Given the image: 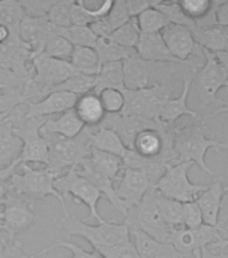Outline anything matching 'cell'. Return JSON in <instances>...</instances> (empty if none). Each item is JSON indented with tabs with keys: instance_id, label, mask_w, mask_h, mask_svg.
Masks as SVG:
<instances>
[{
	"instance_id": "obj_9",
	"label": "cell",
	"mask_w": 228,
	"mask_h": 258,
	"mask_svg": "<svg viewBox=\"0 0 228 258\" xmlns=\"http://www.w3.org/2000/svg\"><path fill=\"white\" fill-rule=\"evenodd\" d=\"M201 52L205 62L195 70L193 80L197 82L201 101L204 104L216 105V109H219L225 102L217 98V93L223 88H228V78L213 52L204 48H201Z\"/></svg>"
},
{
	"instance_id": "obj_16",
	"label": "cell",
	"mask_w": 228,
	"mask_h": 258,
	"mask_svg": "<svg viewBox=\"0 0 228 258\" xmlns=\"http://www.w3.org/2000/svg\"><path fill=\"white\" fill-rule=\"evenodd\" d=\"M193 84V74H187L183 78V90L180 96L176 98H171L165 102L159 116V121L165 125H175L177 120L181 117H189V118H201V116L196 110H193L188 106V97L191 92V86Z\"/></svg>"
},
{
	"instance_id": "obj_7",
	"label": "cell",
	"mask_w": 228,
	"mask_h": 258,
	"mask_svg": "<svg viewBox=\"0 0 228 258\" xmlns=\"http://www.w3.org/2000/svg\"><path fill=\"white\" fill-rule=\"evenodd\" d=\"M125 223L129 227H136L141 230L142 233L156 241L169 243L172 230L169 229V226L165 223L159 211L153 187L145 194L142 201L129 211L128 215L125 217Z\"/></svg>"
},
{
	"instance_id": "obj_35",
	"label": "cell",
	"mask_w": 228,
	"mask_h": 258,
	"mask_svg": "<svg viewBox=\"0 0 228 258\" xmlns=\"http://www.w3.org/2000/svg\"><path fill=\"white\" fill-rule=\"evenodd\" d=\"M153 7L159 10L163 15L168 19L171 24L176 26H183V27L189 28L192 31L195 28V22L185 16V14L181 11L179 2H155Z\"/></svg>"
},
{
	"instance_id": "obj_62",
	"label": "cell",
	"mask_w": 228,
	"mask_h": 258,
	"mask_svg": "<svg viewBox=\"0 0 228 258\" xmlns=\"http://www.w3.org/2000/svg\"><path fill=\"white\" fill-rule=\"evenodd\" d=\"M8 114H10V113H8ZM8 114H2V116H0V121H3L4 118H6V117L8 116Z\"/></svg>"
},
{
	"instance_id": "obj_24",
	"label": "cell",
	"mask_w": 228,
	"mask_h": 258,
	"mask_svg": "<svg viewBox=\"0 0 228 258\" xmlns=\"http://www.w3.org/2000/svg\"><path fill=\"white\" fill-rule=\"evenodd\" d=\"M72 110L75 112L77 117L80 118L81 122L85 125V128L98 126L106 117V113L102 108L100 97L93 92L78 97Z\"/></svg>"
},
{
	"instance_id": "obj_1",
	"label": "cell",
	"mask_w": 228,
	"mask_h": 258,
	"mask_svg": "<svg viewBox=\"0 0 228 258\" xmlns=\"http://www.w3.org/2000/svg\"><path fill=\"white\" fill-rule=\"evenodd\" d=\"M173 136L176 164L193 163L199 165L208 176H217L216 172L207 164L205 155L209 149H228V143L207 136L203 116L201 118H189L188 122H185L183 126L173 125Z\"/></svg>"
},
{
	"instance_id": "obj_42",
	"label": "cell",
	"mask_w": 228,
	"mask_h": 258,
	"mask_svg": "<svg viewBox=\"0 0 228 258\" xmlns=\"http://www.w3.org/2000/svg\"><path fill=\"white\" fill-rule=\"evenodd\" d=\"M23 8L24 15L27 18L40 19V18H47L51 7L55 4V0H23L20 2Z\"/></svg>"
},
{
	"instance_id": "obj_34",
	"label": "cell",
	"mask_w": 228,
	"mask_h": 258,
	"mask_svg": "<svg viewBox=\"0 0 228 258\" xmlns=\"http://www.w3.org/2000/svg\"><path fill=\"white\" fill-rule=\"evenodd\" d=\"M94 85H96V77L75 72L68 80L64 81L63 84L56 86L52 92H67L80 97L86 94V93L93 92Z\"/></svg>"
},
{
	"instance_id": "obj_51",
	"label": "cell",
	"mask_w": 228,
	"mask_h": 258,
	"mask_svg": "<svg viewBox=\"0 0 228 258\" xmlns=\"http://www.w3.org/2000/svg\"><path fill=\"white\" fill-rule=\"evenodd\" d=\"M216 229L221 237H228V184L225 185L224 195H223V201H221V207L220 213H219Z\"/></svg>"
},
{
	"instance_id": "obj_31",
	"label": "cell",
	"mask_w": 228,
	"mask_h": 258,
	"mask_svg": "<svg viewBox=\"0 0 228 258\" xmlns=\"http://www.w3.org/2000/svg\"><path fill=\"white\" fill-rule=\"evenodd\" d=\"M68 62L75 69V72L84 73L88 76L96 77L101 68L98 55L92 47H74Z\"/></svg>"
},
{
	"instance_id": "obj_54",
	"label": "cell",
	"mask_w": 228,
	"mask_h": 258,
	"mask_svg": "<svg viewBox=\"0 0 228 258\" xmlns=\"http://www.w3.org/2000/svg\"><path fill=\"white\" fill-rule=\"evenodd\" d=\"M216 20L219 26L228 27V2H219L216 7Z\"/></svg>"
},
{
	"instance_id": "obj_2",
	"label": "cell",
	"mask_w": 228,
	"mask_h": 258,
	"mask_svg": "<svg viewBox=\"0 0 228 258\" xmlns=\"http://www.w3.org/2000/svg\"><path fill=\"white\" fill-rule=\"evenodd\" d=\"M18 168H20V172L16 169L8 181L12 192L30 202L43 201L47 197H54L59 201L64 218L70 217L64 198L60 197V194L55 188V179L58 177L56 173L51 172L46 167L36 169L27 164H19Z\"/></svg>"
},
{
	"instance_id": "obj_26",
	"label": "cell",
	"mask_w": 228,
	"mask_h": 258,
	"mask_svg": "<svg viewBox=\"0 0 228 258\" xmlns=\"http://www.w3.org/2000/svg\"><path fill=\"white\" fill-rule=\"evenodd\" d=\"M7 117L0 121V168L8 167L14 161L19 160L22 151V141L14 133Z\"/></svg>"
},
{
	"instance_id": "obj_22",
	"label": "cell",
	"mask_w": 228,
	"mask_h": 258,
	"mask_svg": "<svg viewBox=\"0 0 228 258\" xmlns=\"http://www.w3.org/2000/svg\"><path fill=\"white\" fill-rule=\"evenodd\" d=\"M85 125L77 117L75 112L70 109L67 112L60 113L58 117H47L40 128L42 136H58L62 139H75L80 136Z\"/></svg>"
},
{
	"instance_id": "obj_10",
	"label": "cell",
	"mask_w": 228,
	"mask_h": 258,
	"mask_svg": "<svg viewBox=\"0 0 228 258\" xmlns=\"http://www.w3.org/2000/svg\"><path fill=\"white\" fill-rule=\"evenodd\" d=\"M36 219L38 217L32 209V202L16 195L10 189L3 205V211L0 213L2 233L8 238V241L16 239V235L26 231L35 223Z\"/></svg>"
},
{
	"instance_id": "obj_23",
	"label": "cell",
	"mask_w": 228,
	"mask_h": 258,
	"mask_svg": "<svg viewBox=\"0 0 228 258\" xmlns=\"http://www.w3.org/2000/svg\"><path fill=\"white\" fill-rule=\"evenodd\" d=\"M86 136H88L89 147L97 151L112 153L116 156L122 157L126 151V145L121 140L118 133L113 129L105 128L102 125L94 126V128H85Z\"/></svg>"
},
{
	"instance_id": "obj_11",
	"label": "cell",
	"mask_w": 228,
	"mask_h": 258,
	"mask_svg": "<svg viewBox=\"0 0 228 258\" xmlns=\"http://www.w3.org/2000/svg\"><path fill=\"white\" fill-rule=\"evenodd\" d=\"M31 73L34 84L38 85L47 96L56 86L68 80L75 73V69L72 68L68 60L36 55L31 59Z\"/></svg>"
},
{
	"instance_id": "obj_14",
	"label": "cell",
	"mask_w": 228,
	"mask_h": 258,
	"mask_svg": "<svg viewBox=\"0 0 228 258\" xmlns=\"http://www.w3.org/2000/svg\"><path fill=\"white\" fill-rule=\"evenodd\" d=\"M116 183H118L116 185L117 197L120 198V201L126 207L128 213L133 207H136L142 201L145 194L152 188L150 181L144 173L130 168L122 169Z\"/></svg>"
},
{
	"instance_id": "obj_15",
	"label": "cell",
	"mask_w": 228,
	"mask_h": 258,
	"mask_svg": "<svg viewBox=\"0 0 228 258\" xmlns=\"http://www.w3.org/2000/svg\"><path fill=\"white\" fill-rule=\"evenodd\" d=\"M78 96L67 92H51L38 102H24L27 118H47L74 108Z\"/></svg>"
},
{
	"instance_id": "obj_40",
	"label": "cell",
	"mask_w": 228,
	"mask_h": 258,
	"mask_svg": "<svg viewBox=\"0 0 228 258\" xmlns=\"http://www.w3.org/2000/svg\"><path fill=\"white\" fill-rule=\"evenodd\" d=\"M101 104L106 114H120L124 109V90L118 89H104L98 93Z\"/></svg>"
},
{
	"instance_id": "obj_53",
	"label": "cell",
	"mask_w": 228,
	"mask_h": 258,
	"mask_svg": "<svg viewBox=\"0 0 228 258\" xmlns=\"http://www.w3.org/2000/svg\"><path fill=\"white\" fill-rule=\"evenodd\" d=\"M155 2H148V0H125L126 10L132 19H136L137 16L141 15L142 12L146 11L148 8L153 6Z\"/></svg>"
},
{
	"instance_id": "obj_30",
	"label": "cell",
	"mask_w": 228,
	"mask_h": 258,
	"mask_svg": "<svg viewBox=\"0 0 228 258\" xmlns=\"http://www.w3.org/2000/svg\"><path fill=\"white\" fill-rule=\"evenodd\" d=\"M155 199H156V205L159 207L161 217L165 221V223L169 226V229L177 230L183 229V203L169 198H165L157 192L155 189Z\"/></svg>"
},
{
	"instance_id": "obj_33",
	"label": "cell",
	"mask_w": 228,
	"mask_h": 258,
	"mask_svg": "<svg viewBox=\"0 0 228 258\" xmlns=\"http://www.w3.org/2000/svg\"><path fill=\"white\" fill-rule=\"evenodd\" d=\"M136 23L142 34H160L167 26L171 24L168 19L153 6L137 16Z\"/></svg>"
},
{
	"instance_id": "obj_8",
	"label": "cell",
	"mask_w": 228,
	"mask_h": 258,
	"mask_svg": "<svg viewBox=\"0 0 228 258\" xmlns=\"http://www.w3.org/2000/svg\"><path fill=\"white\" fill-rule=\"evenodd\" d=\"M55 188L62 198L71 195L74 201L86 206L90 218L98 221V223L105 222V219L101 217L100 211H98V202L102 199V195L92 183H89L85 177L78 175L74 167L68 168L66 172L56 177Z\"/></svg>"
},
{
	"instance_id": "obj_13",
	"label": "cell",
	"mask_w": 228,
	"mask_h": 258,
	"mask_svg": "<svg viewBox=\"0 0 228 258\" xmlns=\"http://www.w3.org/2000/svg\"><path fill=\"white\" fill-rule=\"evenodd\" d=\"M161 38L164 40L165 46L168 47L169 52L176 58L179 62L183 64H189L191 68L197 69L199 66L193 63H188V59L191 55H200L201 47L196 43L193 38L192 31L183 26H176V24H169L160 32Z\"/></svg>"
},
{
	"instance_id": "obj_17",
	"label": "cell",
	"mask_w": 228,
	"mask_h": 258,
	"mask_svg": "<svg viewBox=\"0 0 228 258\" xmlns=\"http://www.w3.org/2000/svg\"><path fill=\"white\" fill-rule=\"evenodd\" d=\"M74 169H75V172L78 173V175L85 177L89 183H92V184L100 191L102 198H105L106 201L110 202V205H112L118 213L122 214L124 217L128 215V210H126V207L122 205V202L120 201V198L117 197L114 181H112L110 179L104 176L102 173H100L98 171H96V169L93 168V165L90 164V161H89V157L88 159H85L84 161H81L78 165H75Z\"/></svg>"
},
{
	"instance_id": "obj_19",
	"label": "cell",
	"mask_w": 228,
	"mask_h": 258,
	"mask_svg": "<svg viewBox=\"0 0 228 258\" xmlns=\"http://www.w3.org/2000/svg\"><path fill=\"white\" fill-rule=\"evenodd\" d=\"M136 54L145 62L160 64H183L169 52L161 34H140Z\"/></svg>"
},
{
	"instance_id": "obj_47",
	"label": "cell",
	"mask_w": 228,
	"mask_h": 258,
	"mask_svg": "<svg viewBox=\"0 0 228 258\" xmlns=\"http://www.w3.org/2000/svg\"><path fill=\"white\" fill-rule=\"evenodd\" d=\"M204 223L196 202L183 203V225L185 229H195Z\"/></svg>"
},
{
	"instance_id": "obj_57",
	"label": "cell",
	"mask_w": 228,
	"mask_h": 258,
	"mask_svg": "<svg viewBox=\"0 0 228 258\" xmlns=\"http://www.w3.org/2000/svg\"><path fill=\"white\" fill-rule=\"evenodd\" d=\"M8 181H6V183H0V207L4 205V202L7 199L8 191H10V184H8Z\"/></svg>"
},
{
	"instance_id": "obj_27",
	"label": "cell",
	"mask_w": 228,
	"mask_h": 258,
	"mask_svg": "<svg viewBox=\"0 0 228 258\" xmlns=\"http://www.w3.org/2000/svg\"><path fill=\"white\" fill-rule=\"evenodd\" d=\"M89 161L93 165V168L102 173L104 176H106L112 181H114V183L118 180V177H120L121 172L124 169L122 159L120 156L102 152V151H97V149L93 148H90Z\"/></svg>"
},
{
	"instance_id": "obj_63",
	"label": "cell",
	"mask_w": 228,
	"mask_h": 258,
	"mask_svg": "<svg viewBox=\"0 0 228 258\" xmlns=\"http://www.w3.org/2000/svg\"><path fill=\"white\" fill-rule=\"evenodd\" d=\"M224 241H225V245H227V247H228V237L224 238Z\"/></svg>"
},
{
	"instance_id": "obj_12",
	"label": "cell",
	"mask_w": 228,
	"mask_h": 258,
	"mask_svg": "<svg viewBox=\"0 0 228 258\" xmlns=\"http://www.w3.org/2000/svg\"><path fill=\"white\" fill-rule=\"evenodd\" d=\"M220 237L221 235L219 234L216 227L203 223V225L199 226V227H195V229L183 227V229L173 230L171 233V238H169V243L181 255H184L187 258L192 257V254L196 250H201L208 243L216 241L217 238Z\"/></svg>"
},
{
	"instance_id": "obj_5",
	"label": "cell",
	"mask_w": 228,
	"mask_h": 258,
	"mask_svg": "<svg viewBox=\"0 0 228 258\" xmlns=\"http://www.w3.org/2000/svg\"><path fill=\"white\" fill-rule=\"evenodd\" d=\"M44 139L48 144V161L46 168L58 176L88 159L90 153L85 129L75 139H62L58 136H46Z\"/></svg>"
},
{
	"instance_id": "obj_45",
	"label": "cell",
	"mask_w": 228,
	"mask_h": 258,
	"mask_svg": "<svg viewBox=\"0 0 228 258\" xmlns=\"http://www.w3.org/2000/svg\"><path fill=\"white\" fill-rule=\"evenodd\" d=\"M108 20L109 23H110V26H112L113 31L132 20L130 15H129L128 10H126L125 0L113 2L112 8H110V11H109L108 14Z\"/></svg>"
},
{
	"instance_id": "obj_52",
	"label": "cell",
	"mask_w": 228,
	"mask_h": 258,
	"mask_svg": "<svg viewBox=\"0 0 228 258\" xmlns=\"http://www.w3.org/2000/svg\"><path fill=\"white\" fill-rule=\"evenodd\" d=\"M89 28L92 30L93 34H94L98 39H100V38H109L110 34L113 32V28L112 26H110V23H109L108 16L94 19L92 23L89 24Z\"/></svg>"
},
{
	"instance_id": "obj_4",
	"label": "cell",
	"mask_w": 228,
	"mask_h": 258,
	"mask_svg": "<svg viewBox=\"0 0 228 258\" xmlns=\"http://www.w3.org/2000/svg\"><path fill=\"white\" fill-rule=\"evenodd\" d=\"M172 86L168 82H157L141 90H124L125 104L120 114L141 116L159 121L165 102L172 98Z\"/></svg>"
},
{
	"instance_id": "obj_21",
	"label": "cell",
	"mask_w": 228,
	"mask_h": 258,
	"mask_svg": "<svg viewBox=\"0 0 228 258\" xmlns=\"http://www.w3.org/2000/svg\"><path fill=\"white\" fill-rule=\"evenodd\" d=\"M129 233L140 258H185L171 243L156 241L136 227H129Z\"/></svg>"
},
{
	"instance_id": "obj_48",
	"label": "cell",
	"mask_w": 228,
	"mask_h": 258,
	"mask_svg": "<svg viewBox=\"0 0 228 258\" xmlns=\"http://www.w3.org/2000/svg\"><path fill=\"white\" fill-rule=\"evenodd\" d=\"M26 102L23 97V88L14 92H0V116L11 113L18 105Z\"/></svg>"
},
{
	"instance_id": "obj_32",
	"label": "cell",
	"mask_w": 228,
	"mask_h": 258,
	"mask_svg": "<svg viewBox=\"0 0 228 258\" xmlns=\"http://www.w3.org/2000/svg\"><path fill=\"white\" fill-rule=\"evenodd\" d=\"M24 16L26 15L20 2L16 0L0 2V24L6 26L11 34H19V26Z\"/></svg>"
},
{
	"instance_id": "obj_59",
	"label": "cell",
	"mask_w": 228,
	"mask_h": 258,
	"mask_svg": "<svg viewBox=\"0 0 228 258\" xmlns=\"http://www.w3.org/2000/svg\"><path fill=\"white\" fill-rule=\"evenodd\" d=\"M221 113H228V106L227 105H223V106H220L219 109H216L215 112L211 113V114H207V116H203V118H204V121L207 120V118H213V117L219 116V114H221Z\"/></svg>"
},
{
	"instance_id": "obj_28",
	"label": "cell",
	"mask_w": 228,
	"mask_h": 258,
	"mask_svg": "<svg viewBox=\"0 0 228 258\" xmlns=\"http://www.w3.org/2000/svg\"><path fill=\"white\" fill-rule=\"evenodd\" d=\"M104 89L125 90L122 62H110V63H105L101 66L96 76V85H94L93 93L98 94Z\"/></svg>"
},
{
	"instance_id": "obj_56",
	"label": "cell",
	"mask_w": 228,
	"mask_h": 258,
	"mask_svg": "<svg viewBox=\"0 0 228 258\" xmlns=\"http://www.w3.org/2000/svg\"><path fill=\"white\" fill-rule=\"evenodd\" d=\"M215 56H216V59L219 60V63L221 64V68H223L225 76H227L228 78V52H216Z\"/></svg>"
},
{
	"instance_id": "obj_43",
	"label": "cell",
	"mask_w": 228,
	"mask_h": 258,
	"mask_svg": "<svg viewBox=\"0 0 228 258\" xmlns=\"http://www.w3.org/2000/svg\"><path fill=\"white\" fill-rule=\"evenodd\" d=\"M58 247H64V249L70 250L71 258H102L101 257V254L97 253L96 250L88 251V250H85L84 247H81V246L67 241H56L55 243H52L51 246H48V247H46V249L40 250L39 253L34 254V255H35L36 258V257H39V255H43V254H47L48 251H51V250L58 249Z\"/></svg>"
},
{
	"instance_id": "obj_37",
	"label": "cell",
	"mask_w": 228,
	"mask_h": 258,
	"mask_svg": "<svg viewBox=\"0 0 228 258\" xmlns=\"http://www.w3.org/2000/svg\"><path fill=\"white\" fill-rule=\"evenodd\" d=\"M59 35L70 42L74 47H92L96 46L97 38L89 27L81 26H70L67 28H59Z\"/></svg>"
},
{
	"instance_id": "obj_20",
	"label": "cell",
	"mask_w": 228,
	"mask_h": 258,
	"mask_svg": "<svg viewBox=\"0 0 228 258\" xmlns=\"http://www.w3.org/2000/svg\"><path fill=\"white\" fill-rule=\"evenodd\" d=\"M224 191V177L216 176V179L211 184H208V188L195 201L200 209L203 222L205 225L216 227Z\"/></svg>"
},
{
	"instance_id": "obj_55",
	"label": "cell",
	"mask_w": 228,
	"mask_h": 258,
	"mask_svg": "<svg viewBox=\"0 0 228 258\" xmlns=\"http://www.w3.org/2000/svg\"><path fill=\"white\" fill-rule=\"evenodd\" d=\"M20 161L16 160L14 161L12 164H10L8 167H4V168H0V183H6L11 179V176L15 173V171L19 167Z\"/></svg>"
},
{
	"instance_id": "obj_25",
	"label": "cell",
	"mask_w": 228,
	"mask_h": 258,
	"mask_svg": "<svg viewBox=\"0 0 228 258\" xmlns=\"http://www.w3.org/2000/svg\"><path fill=\"white\" fill-rule=\"evenodd\" d=\"M192 35L196 43L204 50L216 54V52H228V27L223 26H205L192 30Z\"/></svg>"
},
{
	"instance_id": "obj_6",
	"label": "cell",
	"mask_w": 228,
	"mask_h": 258,
	"mask_svg": "<svg viewBox=\"0 0 228 258\" xmlns=\"http://www.w3.org/2000/svg\"><path fill=\"white\" fill-rule=\"evenodd\" d=\"M193 163H177V164L168 165L165 173L161 179L153 185L157 192L165 198L188 203L195 202L205 189L208 184L204 183H193L189 180V169L192 168Z\"/></svg>"
},
{
	"instance_id": "obj_61",
	"label": "cell",
	"mask_w": 228,
	"mask_h": 258,
	"mask_svg": "<svg viewBox=\"0 0 228 258\" xmlns=\"http://www.w3.org/2000/svg\"><path fill=\"white\" fill-rule=\"evenodd\" d=\"M192 257L193 258H200V250H196V251L192 254Z\"/></svg>"
},
{
	"instance_id": "obj_3",
	"label": "cell",
	"mask_w": 228,
	"mask_h": 258,
	"mask_svg": "<svg viewBox=\"0 0 228 258\" xmlns=\"http://www.w3.org/2000/svg\"><path fill=\"white\" fill-rule=\"evenodd\" d=\"M60 227L68 235H77L86 239L94 250L104 247H114L130 241V233L126 223L102 222L98 225H89L77 217L63 218Z\"/></svg>"
},
{
	"instance_id": "obj_36",
	"label": "cell",
	"mask_w": 228,
	"mask_h": 258,
	"mask_svg": "<svg viewBox=\"0 0 228 258\" xmlns=\"http://www.w3.org/2000/svg\"><path fill=\"white\" fill-rule=\"evenodd\" d=\"M72 50H74V46H72L66 38H63V36L58 34V35L51 36V38L44 43L39 55L54 58V59L70 60Z\"/></svg>"
},
{
	"instance_id": "obj_29",
	"label": "cell",
	"mask_w": 228,
	"mask_h": 258,
	"mask_svg": "<svg viewBox=\"0 0 228 258\" xmlns=\"http://www.w3.org/2000/svg\"><path fill=\"white\" fill-rule=\"evenodd\" d=\"M94 50L98 55L101 66L105 63H110V62H122L130 56L136 55V50L118 46L110 38H100L97 40Z\"/></svg>"
},
{
	"instance_id": "obj_49",
	"label": "cell",
	"mask_w": 228,
	"mask_h": 258,
	"mask_svg": "<svg viewBox=\"0 0 228 258\" xmlns=\"http://www.w3.org/2000/svg\"><path fill=\"white\" fill-rule=\"evenodd\" d=\"M27 81L22 80L14 73L8 72L7 69L0 66V92H14V90L22 89Z\"/></svg>"
},
{
	"instance_id": "obj_39",
	"label": "cell",
	"mask_w": 228,
	"mask_h": 258,
	"mask_svg": "<svg viewBox=\"0 0 228 258\" xmlns=\"http://www.w3.org/2000/svg\"><path fill=\"white\" fill-rule=\"evenodd\" d=\"M216 4L217 2H213V0H211V2L209 0H183V2H179L181 11L184 12L187 18L193 20L195 24L204 19L205 16L216 7Z\"/></svg>"
},
{
	"instance_id": "obj_50",
	"label": "cell",
	"mask_w": 228,
	"mask_h": 258,
	"mask_svg": "<svg viewBox=\"0 0 228 258\" xmlns=\"http://www.w3.org/2000/svg\"><path fill=\"white\" fill-rule=\"evenodd\" d=\"M0 258H35V255H27L23 251L22 242L14 239V241H8L0 249Z\"/></svg>"
},
{
	"instance_id": "obj_58",
	"label": "cell",
	"mask_w": 228,
	"mask_h": 258,
	"mask_svg": "<svg viewBox=\"0 0 228 258\" xmlns=\"http://www.w3.org/2000/svg\"><path fill=\"white\" fill-rule=\"evenodd\" d=\"M10 35H11L10 30L6 26H3V24H0V46L7 42Z\"/></svg>"
},
{
	"instance_id": "obj_60",
	"label": "cell",
	"mask_w": 228,
	"mask_h": 258,
	"mask_svg": "<svg viewBox=\"0 0 228 258\" xmlns=\"http://www.w3.org/2000/svg\"><path fill=\"white\" fill-rule=\"evenodd\" d=\"M7 242H8V238L6 237L3 233H0V249H2V247H3V246L6 245Z\"/></svg>"
},
{
	"instance_id": "obj_46",
	"label": "cell",
	"mask_w": 228,
	"mask_h": 258,
	"mask_svg": "<svg viewBox=\"0 0 228 258\" xmlns=\"http://www.w3.org/2000/svg\"><path fill=\"white\" fill-rule=\"evenodd\" d=\"M96 251L100 253L102 258H140L132 241L114 246V247H104Z\"/></svg>"
},
{
	"instance_id": "obj_38",
	"label": "cell",
	"mask_w": 228,
	"mask_h": 258,
	"mask_svg": "<svg viewBox=\"0 0 228 258\" xmlns=\"http://www.w3.org/2000/svg\"><path fill=\"white\" fill-rule=\"evenodd\" d=\"M140 30L136 23V19H132L124 26H121L120 28H117L110 34V39L117 43L118 46H122L125 48H132L134 50L140 39Z\"/></svg>"
},
{
	"instance_id": "obj_44",
	"label": "cell",
	"mask_w": 228,
	"mask_h": 258,
	"mask_svg": "<svg viewBox=\"0 0 228 258\" xmlns=\"http://www.w3.org/2000/svg\"><path fill=\"white\" fill-rule=\"evenodd\" d=\"M70 16H71V26H81V27H89V24L96 19L92 8L88 7L82 0L72 2Z\"/></svg>"
},
{
	"instance_id": "obj_18",
	"label": "cell",
	"mask_w": 228,
	"mask_h": 258,
	"mask_svg": "<svg viewBox=\"0 0 228 258\" xmlns=\"http://www.w3.org/2000/svg\"><path fill=\"white\" fill-rule=\"evenodd\" d=\"M160 63L145 62L136 55L122 60L125 90H141L152 86V76Z\"/></svg>"
},
{
	"instance_id": "obj_41",
	"label": "cell",
	"mask_w": 228,
	"mask_h": 258,
	"mask_svg": "<svg viewBox=\"0 0 228 258\" xmlns=\"http://www.w3.org/2000/svg\"><path fill=\"white\" fill-rule=\"evenodd\" d=\"M71 0L55 2L50 12L47 14V20L56 28H67L71 26Z\"/></svg>"
}]
</instances>
